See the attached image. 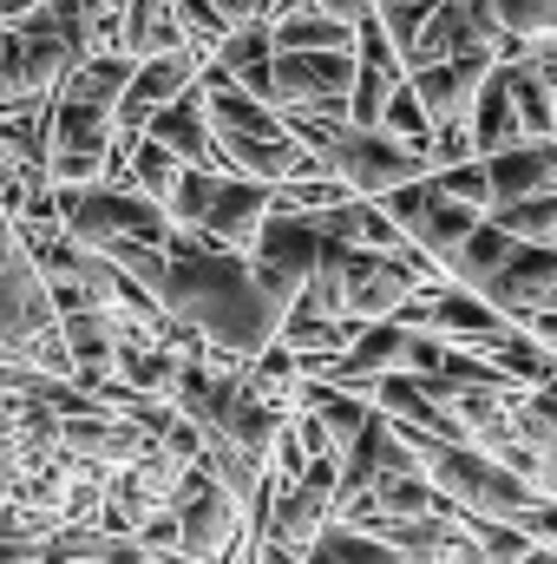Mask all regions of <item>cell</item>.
Here are the masks:
<instances>
[{"mask_svg": "<svg viewBox=\"0 0 557 564\" xmlns=\"http://www.w3.org/2000/svg\"><path fill=\"white\" fill-rule=\"evenodd\" d=\"M485 171H492V210L499 204H525L538 191H557V139L505 144V151L485 158Z\"/></svg>", "mask_w": 557, "mask_h": 564, "instance_id": "13", "label": "cell"}, {"mask_svg": "<svg viewBox=\"0 0 557 564\" xmlns=\"http://www.w3.org/2000/svg\"><path fill=\"white\" fill-rule=\"evenodd\" d=\"M144 132L157 144H171V151H177L184 164H197V171H223V144H217V126H210L204 86H190V93H177L171 106H157Z\"/></svg>", "mask_w": 557, "mask_h": 564, "instance_id": "12", "label": "cell"}, {"mask_svg": "<svg viewBox=\"0 0 557 564\" xmlns=\"http://www.w3.org/2000/svg\"><path fill=\"white\" fill-rule=\"evenodd\" d=\"M321 164H328L354 197H387V191H401V184H414V177L433 171L426 151L401 144L394 132H381V126H341V132L328 139V151H321Z\"/></svg>", "mask_w": 557, "mask_h": 564, "instance_id": "6", "label": "cell"}, {"mask_svg": "<svg viewBox=\"0 0 557 564\" xmlns=\"http://www.w3.org/2000/svg\"><path fill=\"white\" fill-rule=\"evenodd\" d=\"M518 243H557V191H538V197H525V204H499L492 210Z\"/></svg>", "mask_w": 557, "mask_h": 564, "instance_id": "23", "label": "cell"}, {"mask_svg": "<svg viewBox=\"0 0 557 564\" xmlns=\"http://www.w3.org/2000/svg\"><path fill=\"white\" fill-rule=\"evenodd\" d=\"M485 355H492V361L505 368V381H518V388H545V381L557 375V355H551V348H538L518 322H512V328H505Z\"/></svg>", "mask_w": 557, "mask_h": 564, "instance_id": "19", "label": "cell"}, {"mask_svg": "<svg viewBox=\"0 0 557 564\" xmlns=\"http://www.w3.org/2000/svg\"><path fill=\"white\" fill-rule=\"evenodd\" d=\"M433 184H439L452 204H472V210H485V217H492V171H485V158L446 164V171H433Z\"/></svg>", "mask_w": 557, "mask_h": 564, "instance_id": "25", "label": "cell"}, {"mask_svg": "<svg viewBox=\"0 0 557 564\" xmlns=\"http://www.w3.org/2000/svg\"><path fill=\"white\" fill-rule=\"evenodd\" d=\"M276 106L282 112H341L348 119V93H354V46L335 53H276Z\"/></svg>", "mask_w": 557, "mask_h": 564, "instance_id": "7", "label": "cell"}, {"mask_svg": "<svg viewBox=\"0 0 557 564\" xmlns=\"http://www.w3.org/2000/svg\"><path fill=\"white\" fill-rule=\"evenodd\" d=\"M164 257H171V276H164V295L157 302L204 348H223V355L256 361L282 335L288 302L256 276V263L243 250H223V243H210L197 230H171L164 237Z\"/></svg>", "mask_w": 557, "mask_h": 564, "instance_id": "1", "label": "cell"}, {"mask_svg": "<svg viewBox=\"0 0 557 564\" xmlns=\"http://www.w3.org/2000/svg\"><path fill=\"white\" fill-rule=\"evenodd\" d=\"M171 230H197L223 250H256L270 210H276V184H256V177H237V171H197L184 164L177 191H171Z\"/></svg>", "mask_w": 557, "mask_h": 564, "instance_id": "2", "label": "cell"}, {"mask_svg": "<svg viewBox=\"0 0 557 564\" xmlns=\"http://www.w3.org/2000/svg\"><path fill=\"white\" fill-rule=\"evenodd\" d=\"M210 59H217V66H223L230 79H243L250 66H270V59H276V33H270V20H250V26H230V33H223V46H217Z\"/></svg>", "mask_w": 557, "mask_h": 564, "instance_id": "20", "label": "cell"}, {"mask_svg": "<svg viewBox=\"0 0 557 564\" xmlns=\"http://www.w3.org/2000/svg\"><path fill=\"white\" fill-rule=\"evenodd\" d=\"M276 33V53H335V46H354V20H335L321 7H288L282 20H270Z\"/></svg>", "mask_w": 557, "mask_h": 564, "instance_id": "17", "label": "cell"}, {"mask_svg": "<svg viewBox=\"0 0 557 564\" xmlns=\"http://www.w3.org/2000/svg\"><path fill=\"white\" fill-rule=\"evenodd\" d=\"M250 263H256V276L270 282L282 302H295V295H302V282L315 276V263H321V230H315V217L270 210V224H263V237H256Z\"/></svg>", "mask_w": 557, "mask_h": 564, "instance_id": "9", "label": "cell"}, {"mask_svg": "<svg viewBox=\"0 0 557 564\" xmlns=\"http://www.w3.org/2000/svg\"><path fill=\"white\" fill-rule=\"evenodd\" d=\"M492 66H499L492 53H466V59L414 66L407 79H414V93H419V106H426L433 126H466V112H472V99H479V86H485Z\"/></svg>", "mask_w": 557, "mask_h": 564, "instance_id": "11", "label": "cell"}, {"mask_svg": "<svg viewBox=\"0 0 557 564\" xmlns=\"http://www.w3.org/2000/svg\"><path fill=\"white\" fill-rule=\"evenodd\" d=\"M419 453H426V479H433L439 499L459 506V512H485V519H512V525H518V519L545 499L525 473H512L505 459H492V453L472 446V440H426Z\"/></svg>", "mask_w": 557, "mask_h": 564, "instance_id": "4", "label": "cell"}, {"mask_svg": "<svg viewBox=\"0 0 557 564\" xmlns=\"http://www.w3.org/2000/svg\"><path fill=\"white\" fill-rule=\"evenodd\" d=\"M492 13H499V26H505L512 40H525V46L557 40V0H492Z\"/></svg>", "mask_w": 557, "mask_h": 564, "instance_id": "24", "label": "cell"}, {"mask_svg": "<svg viewBox=\"0 0 557 564\" xmlns=\"http://www.w3.org/2000/svg\"><path fill=\"white\" fill-rule=\"evenodd\" d=\"M171 46H184L177 0H125L119 33H112V53H125V59H151V53H171Z\"/></svg>", "mask_w": 557, "mask_h": 564, "instance_id": "15", "label": "cell"}, {"mask_svg": "<svg viewBox=\"0 0 557 564\" xmlns=\"http://www.w3.org/2000/svg\"><path fill=\"white\" fill-rule=\"evenodd\" d=\"M59 224L66 237H79L86 250H112V243H164L171 237V210L157 197H144L132 184H53Z\"/></svg>", "mask_w": 557, "mask_h": 564, "instance_id": "5", "label": "cell"}, {"mask_svg": "<svg viewBox=\"0 0 557 564\" xmlns=\"http://www.w3.org/2000/svg\"><path fill=\"white\" fill-rule=\"evenodd\" d=\"M0 368H40V375L73 381V348L59 335L53 289L33 270L26 243L13 263H0Z\"/></svg>", "mask_w": 557, "mask_h": 564, "instance_id": "3", "label": "cell"}, {"mask_svg": "<svg viewBox=\"0 0 557 564\" xmlns=\"http://www.w3.org/2000/svg\"><path fill=\"white\" fill-rule=\"evenodd\" d=\"M466 126H472V151H479V158H492V151H505V144L525 139L518 106H512V86H505V66H492V73H485V86H479V99H472Z\"/></svg>", "mask_w": 557, "mask_h": 564, "instance_id": "16", "label": "cell"}, {"mask_svg": "<svg viewBox=\"0 0 557 564\" xmlns=\"http://www.w3.org/2000/svg\"><path fill=\"white\" fill-rule=\"evenodd\" d=\"M512 257H518V237H512L499 217H485V224H479V230H472L446 263H439V270H446V282H459V289H479V295H485V282L499 276Z\"/></svg>", "mask_w": 557, "mask_h": 564, "instance_id": "14", "label": "cell"}, {"mask_svg": "<svg viewBox=\"0 0 557 564\" xmlns=\"http://www.w3.org/2000/svg\"><path fill=\"white\" fill-rule=\"evenodd\" d=\"M256 564H308V552H295V545H282V539H263V545H256Z\"/></svg>", "mask_w": 557, "mask_h": 564, "instance_id": "28", "label": "cell"}, {"mask_svg": "<svg viewBox=\"0 0 557 564\" xmlns=\"http://www.w3.org/2000/svg\"><path fill=\"white\" fill-rule=\"evenodd\" d=\"M308 7H321V13H335V20H368V13H374V0H308Z\"/></svg>", "mask_w": 557, "mask_h": 564, "instance_id": "29", "label": "cell"}, {"mask_svg": "<svg viewBox=\"0 0 557 564\" xmlns=\"http://www.w3.org/2000/svg\"><path fill=\"white\" fill-rule=\"evenodd\" d=\"M499 66H505V86H512V106H518L525 139H557V86L532 59H499Z\"/></svg>", "mask_w": 557, "mask_h": 564, "instance_id": "18", "label": "cell"}, {"mask_svg": "<svg viewBox=\"0 0 557 564\" xmlns=\"http://www.w3.org/2000/svg\"><path fill=\"white\" fill-rule=\"evenodd\" d=\"M485 302L505 322H525L538 308H557V243H518V257L485 282Z\"/></svg>", "mask_w": 557, "mask_h": 564, "instance_id": "10", "label": "cell"}, {"mask_svg": "<svg viewBox=\"0 0 557 564\" xmlns=\"http://www.w3.org/2000/svg\"><path fill=\"white\" fill-rule=\"evenodd\" d=\"M459 512V506H452ZM459 525H466V539L485 552V564H518L532 552V539L512 525V519H485V512H459Z\"/></svg>", "mask_w": 557, "mask_h": 564, "instance_id": "21", "label": "cell"}, {"mask_svg": "<svg viewBox=\"0 0 557 564\" xmlns=\"http://www.w3.org/2000/svg\"><path fill=\"white\" fill-rule=\"evenodd\" d=\"M518 564H557V545H532V552H525Z\"/></svg>", "mask_w": 557, "mask_h": 564, "instance_id": "30", "label": "cell"}, {"mask_svg": "<svg viewBox=\"0 0 557 564\" xmlns=\"http://www.w3.org/2000/svg\"><path fill=\"white\" fill-rule=\"evenodd\" d=\"M381 132H394V139L414 144V151L433 144V119H426V106H419L414 79H401V86L387 93V106H381Z\"/></svg>", "mask_w": 557, "mask_h": 564, "instance_id": "22", "label": "cell"}, {"mask_svg": "<svg viewBox=\"0 0 557 564\" xmlns=\"http://www.w3.org/2000/svg\"><path fill=\"white\" fill-rule=\"evenodd\" d=\"M177 26H184V40L204 46V53H217L223 33H230V20L217 13V0H177Z\"/></svg>", "mask_w": 557, "mask_h": 564, "instance_id": "26", "label": "cell"}, {"mask_svg": "<svg viewBox=\"0 0 557 564\" xmlns=\"http://www.w3.org/2000/svg\"><path fill=\"white\" fill-rule=\"evenodd\" d=\"M518 328H525V335H532L538 348H551V355H557V308H538V315H525Z\"/></svg>", "mask_w": 557, "mask_h": 564, "instance_id": "27", "label": "cell"}, {"mask_svg": "<svg viewBox=\"0 0 557 564\" xmlns=\"http://www.w3.org/2000/svg\"><path fill=\"white\" fill-rule=\"evenodd\" d=\"M20 7H40V0H20Z\"/></svg>", "mask_w": 557, "mask_h": 564, "instance_id": "31", "label": "cell"}, {"mask_svg": "<svg viewBox=\"0 0 557 564\" xmlns=\"http://www.w3.org/2000/svg\"><path fill=\"white\" fill-rule=\"evenodd\" d=\"M204 46H171V53H151L132 66V86H125V99H119V139H139L144 126H151V112L157 106H171L177 93H190L197 86V73H204Z\"/></svg>", "mask_w": 557, "mask_h": 564, "instance_id": "8", "label": "cell"}]
</instances>
